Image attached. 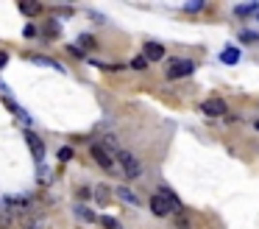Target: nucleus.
Masks as SVG:
<instances>
[{
    "instance_id": "obj_1",
    "label": "nucleus",
    "mask_w": 259,
    "mask_h": 229,
    "mask_svg": "<svg viewBox=\"0 0 259 229\" xmlns=\"http://www.w3.org/2000/svg\"><path fill=\"white\" fill-rule=\"evenodd\" d=\"M114 157H117V162L123 165L125 179H139V176H142V162L137 160L131 151H123V148H120L117 154H114Z\"/></svg>"
},
{
    "instance_id": "obj_2",
    "label": "nucleus",
    "mask_w": 259,
    "mask_h": 229,
    "mask_svg": "<svg viewBox=\"0 0 259 229\" xmlns=\"http://www.w3.org/2000/svg\"><path fill=\"white\" fill-rule=\"evenodd\" d=\"M192 70L195 65L190 59H173L168 65V79H184V76H192Z\"/></svg>"
},
{
    "instance_id": "obj_3",
    "label": "nucleus",
    "mask_w": 259,
    "mask_h": 229,
    "mask_svg": "<svg viewBox=\"0 0 259 229\" xmlns=\"http://www.w3.org/2000/svg\"><path fill=\"white\" fill-rule=\"evenodd\" d=\"M90 154H92V160L98 162V165H101L103 171H109V173L114 171V160H112V151H106V148H103V146H101V143H95V146H92V148H90Z\"/></svg>"
},
{
    "instance_id": "obj_4",
    "label": "nucleus",
    "mask_w": 259,
    "mask_h": 229,
    "mask_svg": "<svg viewBox=\"0 0 259 229\" xmlns=\"http://www.w3.org/2000/svg\"><path fill=\"white\" fill-rule=\"evenodd\" d=\"M201 112H203V114H209V117H220V114L229 112V106H226L223 98H209V101H203V103H201Z\"/></svg>"
},
{
    "instance_id": "obj_5",
    "label": "nucleus",
    "mask_w": 259,
    "mask_h": 229,
    "mask_svg": "<svg viewBox=\"0 0 259 229\" xmlns=\"http://www.w3.org/2000/svg\"><path fill=\"white\" fill-rule=\"evenodd\" d=\"M25 143H28V148L34 151V160H36V162L45 160V143L36 137L34 131H25Z\"/></svg>"
},
{
    "instance_id": "obj_6",
    "label": "nucleus",
    "mask_w": 259,
    "mask_h": 229,
    "mask_svg": "<svg viewBox=\"0 0 259 229\" xmlns=\"http://www.w3.org/2000/svg\"><path fill=\"white\" fill-rule=\"evenodd\" d=\"M151 213H153V215H170V213H173V210H170V204L168 201H165V198H162V196H153V198H151Z\"/></svg>"
},
{
    "instance_id": "obj_7",
    "label": "nucleus",
    "mask_w": 259,
    "mask_h": 229,
    "mask_svg": "<svg viewBox=\"0 0 259 229\" xmlns=\"http://www.w3.org/2000/svg\"><path fill=\"white\" fill-rule=\"evenodd\" d=\"M3 204L9 207V210H14V213H20V210H28V207H31V198H25V196H9Z\"/></svg>"
},
{
    "instance_id": "obj_8",
    "label": "nucleus",
    "mask_w": 259,
    "mask_h": 229,
    "mask_svg": "<svg viewBox=\"0 0 259 229\" xmlns=\"http://www.w3.org/2000/svg\"><path fill=\"white\" fill-rule=\"evenodd\" d=\"M142 56L148 62H159V59H165V48L159 45V42H145V53Z\"/></svg>"
},
{
    "instance_id": "obj_9",
    "label": "nucleus",
    "mask_w": 259,
    "mask_h": 229,
    "mask_svg": "<svg viewBox=\"0 0 259 229\" xmlns=\"http://www.w3.org/2000/svg\"><path fill=\"white\" fill-rule=\"evenodd\" d=\"M159 196H162V198H165V201L170 204V210H173V213H181V201H179V196L173 193V190L162 187V190H159Z\"/></svg>"
},
{
    "instance_id": "obj_10",
    "label": "nucleus",
    "mask_w": 259,
    "mask_h": 229,
    "mask_svg": "<svg viewBox=\"0 0 259 229\" xmlns=\"http://www.w3.org/2000/svg\"><path fill=\"white\" fill-rule=\"evenodd\" d=\"M220 62H223V65H237V62H240V50H237V48H226L223 53H220Z\"/></svg>"
},
{
    "instance_id": "obj_11",
    "label": "nucleus",
    "mask_w": 259,
    "mask_h": 229,
    "mask_svg": "<svg viewBox=\"0 0 259 229\" xmlns=\"http://www.w3.org/2000/svg\"><path fill=\"white\" fill-rule=\"evenodd\" d=\"M117 198H123L125 204H139V198H137L134 193H131V190H128V187H117Z\"/></svg>"
},
{
    "instance_id": "obj_12",
    "label": "nucleus",
    "mask_w": 259,
    "mask_h": 229,
    "mask_svg": "<svg viewBox=\"0 0 259 229\" xmlns=\"http://www.w3.org/2000/svg\"><path fill=\"white\" fill-rule=\"evenodd\" d=\"M3 227H12V210L0 201V229Z\"/></svg>"
},
{
    "instance_id": "obj_13",
    "label": "nucleus",
    "mask_w": 259,
    "mask_h": 229,
    "mask_svg": "<svg viewBox=\"0 0 259 229\" xmlns=\"http://www.w3.org/2000/svg\"><path fill=\"white\" fill-rule=\"evenodd\" d=\"M31 62H36V65H45V67H53V70H64L59 62H53V59H45V56H31Z\"/></svg>"
},
{
    "instance_id": "obj_14",
    "label": "nucleus",
    "mask_w": 259,
    "mask_h": 229,
    "mask_svg": "<svg viewBox=\"0 0 259 229\" xmlns=\"http://www.w3.org/2000/svg\"><path fill=\"white\" fill-rule=\"evenodd\" d=\"M20 12L23 14H28V17H34V14H39V3H20Z\"/></svg>"
},
{
    "instance_id": "obj_15",
    "label": "nucleus",
    "mask_w": 259,
    "mask_h": 229,
    "mask_svg": "<svg viewBox=\"0 0 259 229\" xmlns=\"http://www.w3.org/2000/svg\"><path fill=\"white\" fill-rule=\"evenodd\" d=\"M95 198H98V204H109V187H98V190H95Z\"/></svg>"
},
{
    "instance_id": "obj_16",
    "label": "nucleus",
    "mask_w": 259,
    "mask_h": 229,
    "mask_svg": "<svg viewBox=\"0 0 259 229\" xmlns=\"http://www.w3.org/2000/svg\"><path fill=\"white\" fill-rule=\"evenodd\" d=\"M131 67H134V70H145L148 67V59L145 56H134V59H131Z\"/></svg>"
},
{
    "instance_id": "obj_17",
    "label": "nucleus",
    "mask_w": 259,
    "mask_h": 229,
    "mask_svg": "<svg viewBox=\"0 0 259 229\" xmlns=\"http://www.w3.org/2000/svg\"><path fill=\"white\" fill-rule=\"evenodd\" d=\"M76 213H78V215L84 218V221H90V224H92V221H95V215H92V210H87V207H78Z\"/></svg>"
},
{
    "instance_id": "obj_18",
    "label": "nucleus",
    "mask_w": 259,
    "mask_h": 229,
    "mask_svg": "<svg viewBox=\"0 0 259 229\" xmlns=\"http://www.w3.org/2000/svg\"><path fill=\"white\" fill-rule=\"evenodd\" d=\"M59 160H61V162H70V160H73V148H67V146H64V148L59 151Z\"/></svg>"
},
{
    "instance_id": "obj_19",
    "label": "nucleus",
    "mask_w": 259,
    "mask_h": 229,
    "mask_svg": "<svg viewBox=\"0 0 259 229\" xmlns=\"http://www.w3.org/2000/svg\"><path fill=\"white\" fill-rule=\"evenodd\" d=\"M101 224H103L106 229H123L120 224H117V221H114V218H101Z\"/></svg>"
},
{
    "instance_id": "obj_20",
    "label": "nucleus",
    "mask_w": 259,
    "mask_h": 229,
    "mask_svg": "<svg viewBox=\"0 0 259 229\" xmlns=\"http://www.w3.org/2000/svg\"><path fill=\"white\" fill-rule=\"evenodd\" d=\"M45 34H47V36H59V25H56V20H50V23H47Z\"/></svg>"
},
{
    "instance_id": "obj_21",
    "label": "nucleus",
    "mask_w": 259,
    "mask_h": 229,
    "mask_svg": "<svg viewBox=\"0 0 259 229\" xmlns=\"http://www.w3.org/2000/svg\"><path fill=\"white\" fill-rule=\"evenodd\" d=\"M251 12H259L257 3H251V6H240V9H237V14H251Z\"/></svg>"
},
{
    "instance_id": "obj_22",
    "label": "nucleus",
    "mask_w": 259,
    "mask_h": 229,
    "mask_svg": "<svg viewBox=\"0 0 259 229\" xmlns=\"http://www.w3.org/2000/svg\"><path fill=\"white\" fill-rule=\"evenodd\" d=\"M184 9H187V12H201V9H203V3H201V0H195V3H187Z\"/></svg>"
},
{
    "instance_id": "obj_23",
    "label": "nucleus",
    "mask_w": 259,
    "mask_h": 229,
    "mask_svg": "<svg viewBox=\"0 0 259 229\" xmlns=\"http://www.w3.org/2000/svg\"><path fill=\"white\" fill-rule=\"evenodd\" d=\"M78 42H81V45H84V48H95V39H92V36H87V34L81 36Z\"/></svg>"
},
{
    "instance_id": "obj_24",
    "label": "nucleus",
    "mask_w": 259,
    "mask_h": 229,
    "mask_svg": "<svg viewBox=\"0 0 259 229\" xmlns=\"http://www.w3.org/2000/svg\"><path fill=\"white\" fill-rule=\"evenodd\" d=\"M176 224H179V229H190V227H187V218H184V215H181L179 221H176Z\"/></svg>"
},
{
    "instance_id": "obj_25",
    "label": "nucleus",
    "mask_w": 259,
    "mask_h": 229,
    "mask_svg": "<svg viewBox=\"0 0 259 229\" xmlns=\"http://www.w3.org/2000/svg\"><path fill=\"white\" fill-rule=\"evenodd\" d=\"M6 62H9V53H3V50H0V67H6Z\"/></svg>"
},
{
    "instance_id": "obj_26",
    "label": "nucleus",
    "mask_w": 259,
    "mask_h": 229,
    "mask_svg": "<svg viewBox=\"0 0 259 229\" xmlns=\"http://www.w3.org/2000/svg\"><path fill=\"white\" fill-rule=\"evenodd\" d=\"M257 129H259V120H257Z\"/></svg>"
}]
</instances>
